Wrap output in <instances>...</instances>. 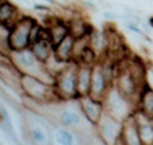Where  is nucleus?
Masks as SVG:
<instances>
[{"label": "nucleus", "mask_w": 153, "mask_h": 145, "mask_svg": "<svg viewBox=\"0 0 153 145\" xmlns=\"http://www.w3.org/2000/svg\"><path fill=\"white\" fill-rule=\"evenodd\" d=\"M20 86L24 95L32 101H36V102H50L55 98L62 101L53 83H48L45 79L32 75V74L22 73Z\"/></svg>", "instance_id": "1"}, {"label": "nucleus", "mask_w": 153, "mask_h": 145, "mask_svg": "<svg viewBox=\"0 0 153 145\" xmlns=\"http://www.w3.org/2000/svg\"><path fill=\"white\" fill-rule=\"evenodd\" d=\"M105 110L117 120L124 122L129 116H132L136 110V106L128 97H125L116 85H111L103 98Z\"/></svg>", "instance_id": "2"}, {"label": "nucleus", "mask_w": 153, "mask_h": 145, "mask_svg": "<svg viewBox=\"0 0 153 145\" xmlns=\"http://www.w3.org/2000/svg\"><path fill=\"white\" fill-rule=\"evenodd\" d=\"M11 58H12L13 63H15L16 69L20 73H27V74H32V75H36L39 78L43 79L42 75H47V77H55L53 74H50L46 69L45 63L39 61V59L35 57V54L32 53L31 48H24V50H12L10 53Z\"/></svg>", "instance_id": "3"}, {"label": "nucleus", "mask_w": 153, "mask_h": 145, "mask_svg": "<svg viewBox=\"0 0 153 145\" xmlns=\"http://www.w3.org/2000/svg\"><path fill=\"white\" fill-rule=\"evenodd\" d=\"M76 70H78V63L71 62L62 71L56 74L54 86L62 101L79 100L78 87H76Z\"/></svg>", "instance_id": "4"}, {"label": "nucleus", "mask_w": 153, "mask_h": 145, "mask_svg": "<svg viewBox=\"0 0 153 145\" xmlns=\"http://www.w3.org/2000/svg\"><path fill=\"white\" fill-rule=\"evenodd\" d=\"M35 22L30 16H20L16 22L11 24V34L8 39L11 51L24 50L31 46V30Z\"/></svg>", "instance_id": "5"}, {"label": "nucleus", "mask_w": 153, "mask_h": 145, "mask_svg": "<svg viewBox=\"0 0 153 145\" xmlns=\"http://www.w3.org/2000/svg\"><path fill=\"white\" fill-rule=\"evenodd\" d=\"M122 128H124V122L117 120L111 114H109L106 110L102 114L101 120L98 121V124L95 125L97 133L103 144H120L121 143Z\"/></svg>", "instance_id": "6"}, {"label": "nucleus", "mask_w": 153, "mask_h": 145, "mask_svg": "<svg viewBox=\"0 0 153 145\" xmlns=\"http://www.w3.org/2000/svg\"><path fill=\"white\" fill-rule=\"evenodd\" d=\"M79 108H81L85 118H86L90 124L94 125V126L98 124V121L101 120L102 114L105 113L103 100L94 98V97H91L90 94L79 98Z\"/></svg>", "instance_id": "7"}, {"label": "nucleus", "mask_w": 153, "mask_h": 145, "mask_svg": "<svg viewBox=\"0 0 153 145\" xmlns=\"http://www.w3.org/2000/svg\"><path fill=\"white\" fill-rule=\"evenodd\" d=\"M111 82L108 79L105 71L102 69V65L101 62L93 66V71H91V85H90V95L94 98H100L103 100L108 93V90L110 89Z\"/></svg>", "instance_id": "8"}, {"label": "nucleus", "mask_w": 153, "mask_h": 145, "mask_svg": "<svg viewBox=\"0 0 153 145\" xmlns=\"http://www.w3.org/2000/svg\"><path fill=\"white\" fill-rule=\"evenodd\" d=\"M121 144L143 145V141H141V137H140V130H138V122H137V118H136L134 113H133L132 116H129L124 121Z\"/></svg>", "instance_id": "9"}, {"label": "nucleus", "mask_w": 153, "mask_h": 145, "mask_svg": "<svg viewBox=\"0 0 153 145\" xmlns=\"http://www.w3.org/2000/svg\"><path fill=\"white\" fill-rule=\"evenodd\" d=\"M91 71H93V66H90V65H78V70H76V87H78L79 98L90 94Z\"/></svg>", "instance_id": "10"}, {"label": "nucleus", "mask_w": 153, "mask_h": 145, "mask_svg": "<svg viewBox=\"0 0 153 145\" xmlns=\"http://www.w3.org/2000/svg\"><path fill=\"white\" fill-rule=\"evenodd\" d=\"M75 36L73 34H69L66 38L61 40L56 46H54V55L62 62L71 63L73 62V50H74Z\"/></svg>", "instance_id": "11"}, {"label": "nucleus", "mask_w": 153, "mask_h": 145, "mask_svg": "<svg viewBox=\"0 0 153 145\" xmlns=\"http://www.w3.org/2000/svg\"><path fill=\"white\" fill-rule=\"evenodd\" d=\"M48 32H50V40L53 43V46H56L63 38H66L70 34V27L69 23L59 18H54L51 24L47 26Z\"/></svg>", "instance_id": "12"}, {"label": "nucleus", "mask_w": 153, "mask_h": 145, "mask_svg": "<svg viewBox=\"0 0 153 145\" xmlns=\"http://www.w3.org/2000/svg\"><path fill=\"white\" fill-rule=\"evenodd\" d=\"M30 48L32 50V53L35 54L38 59H39L42 63H46V62L50 59V57L54 54V46L51 43L50 39H46V38H42V39L34 42Z\"/></svg>", "instance_id": "13"}, {"label": "nucleus", "mask_w": 153, "mask_h": 145, "mask_svg": "<svg viewBox=\"0 0 153 145\" xmlns=\"http://www.w3.org/2000/svg\"><path fill=\"white\" fill-rule=\"evenodd\" d=\"M137 109L153 118V89L148 85V82L144 83L141 87Z\"/></svg>", "instance_id": "14"}, {"label": "nucleus", "mask_w": 153, "mask_h": 145, "mask_svg": "<svg viewBox=\"0 0 153 145\" xmlns=\"http://www.w3.org/2000/svg\"><path fill=\"white\" fill-rule=\"evenodd\" d=\"M89 43L90 47L100 55V58H102V57H105L108 54L109 48H108V39H106L105 31L101 32L93 28V31L89 35Z\"/></svg>", "instance_id": "15"}, {"label": "nucleus", "mask_w": 153, "mask_h": 145, "mask_svg": "<svg viewBox=\"0 0 153 145\" xmlns=\"http://www.w3.org/2000/svg\"><path fill=\"white\" fill-rule=\"evenodd\" d=\"M20 18L18 8L8 0H0V23L12 24Z\"/></svg>", "instance_id": "16"}, {"label": "nucleus", "mask_w": 153, "mask_h": 145, "mask_svg": "<svg viewBox=\"0 0 153 145\" xmlns=\"http://www.w3.org/2000/svg\"><path fill=\"white\" fill-rule=\"evenodd\" d=\"M69 27H70V34H73L75 38L89 35L93 31V27L87 22H85L82 18H71L69 20Z\"/></svg>", "instance_id": "17"}, {"label": "nucleus", "mask_w": 153, "mask_h": 145, "mask_svg": "<svg viewBox=\"0 0 153 145\" xmlns=\"http://www.w3.org/2000/svg\"><path fill=\"white\" fill-rule=\"evenodd\" d=\"M59 121L63 126L67 128H78L82 122V117L76 113L75 110H62L59 114Z\"/></svg>", "instance_id": "18"}, {"label": "nucleus", "mask_w": 153, "mask_h": 145, "mask_svg": "<svg viewBox=\"0 0 153 145\" xmlns=\"http://www.w3.org/2000/svg\"><path fill=\"white\" fill-rule=\"evenodd\" d=\"M55 141L59 144H65V145H69L74 143V137L73 135L66 129H58L55 133Z\"/></svg>", "instance_id": "19"}, {"label": "nucleus", "mask_w": 153, "mask_h": 145, "mask_svg": "<svg viewBox=\"0 0 153 145\" xmlns=\"http://www.w3.org/2000/svg\"><path fill=\"white\" fill-rule=\"evenodd\" d=\"M31 137L35 143H45L46 141V135L40 128H34L31 130Z\"/></svg>", "instance_id": "20"}, {"label": "nucleus", "mask_w": 153, "mask_h": 145, "mask_svg": "<svg viewBox=\"0 0 153 145\" xmlns=\"http://www.w3.org/2000/svg\"><path fill=\"white\" fill-rule=\"evenodd\" d=\"M126 26H128V28H129L130 30V31H133V32H136V34H138V35H143V36H144V35H145V32H144L143 31V30H141V28H138V24H133V23H128L126 24Z\"/></svg>", "instance_id": "21"}, {"label": "nucleus", "mask_w": 153, "mask_h": 145, "mask_svg": "<svg viewBox=\"0 0 153 145\" xmlns=\"http://www.w3.org/2000/svg\"><path fill=\"white\" fill-rule=\"evenodd\" d=\"M34 10L35 11H45V12H50L51 8L47 7V5H43V4H35L34 5Z\"/></svg>", "instance_id": "22"}, {"label": "nucleus", "mask_w": 153, "mask_h": 145, "mask_svg": "<svg viewBox=\"0 0 153 145\" xmlns=\"http://www.w3.org/2000/svg\"><path fill=\"white\" fill-rule=\"evenodd\" d=\"M103 15H105V18H108V19H117L118 18L117 15H113V13H109V12H105Z\"/></svg>", "instance_id": "23"}, {"label": "nucleus", "mask_w": 153, "mask_h": 145, "mask_svg": "<svg viewBox=\"0 0 153 145\" xmlns=\"http://www.w3.org/2000/svg\"><path fill=\"white\" fill-rule=\"evenodd\" d=\"M148 26L151 27V28H153V16H151V18L148 19Z\"/></svg>", "instance_id": "24"}, {"label": "nucleus", "mask_w": 153, "mask_h": 145, "mask_svg": "<svg viewBox=\"0 0 153 145\" xmlns=\"http://www.w3.org/2000/svg\"><path fill=\"white\" fill-rule=\"evenodd\" d=\"M45 1L50 3V4H56V3H55V0H45Z\"/></svg>", "instance_id": "25"}]
</instances>
